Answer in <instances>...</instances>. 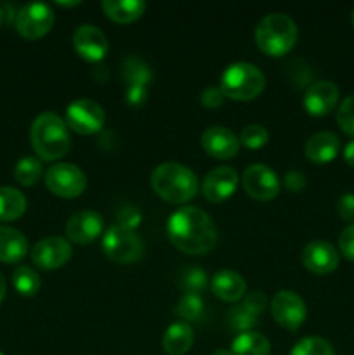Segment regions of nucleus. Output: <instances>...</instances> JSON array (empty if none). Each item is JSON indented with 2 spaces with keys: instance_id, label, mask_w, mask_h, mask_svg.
<instances>
[{
  "instance_id": "nucleus-23",
  "label": "nucleus",
  "mask_w": 354,
  "mask_h": 355,
  "mask_svg": "<svg viewBox=\"0 0 354 355\" xmlns=\"http://www.w3.org/2000/svg\"><path fill=\"white\" fill-rule=\"evenodd\" d=\"M103 10L110 19L117 23H132L139 19L146 10V2L142 0H104Z\"/></svg>"
},
{
  "instance_id": "nucleus-25",
  "label": "nucleus",
  "mask_w": 354,
  "mask_h": 355,
  "mask_svg": "<svg viewBox=\"0 0 354 355\" xmlns=\"http://www.w3.org/2000/svg\"><path fill=\"white\" fill-rule=\"evenodd\" d=\"M26 211V198L14 187H0V220L10 222L23 217Z\"/></svg>"
},
{
  "instance_id": "nucleus-18",
  "label": "nucleus",
  "mask_w": 354,
  "mask_h": 355,
  "mask_svg": "<svg viewBox=\"0 0 354 355\" xmlns=\"http://www.w3.org/2000/svg\"><path fill=\"white\" fill-rule=\"evenodd\" d=\"M238 186V173L231 166H217L210 170L203 180V194L210 203L228 200Z\"/></svg>"
},
{
  "instance_id": "nucleus-12",
  "label": "nucleus",
  "mask_w": 354,
  "mask_h": 355,
  "mask_svg": "<svg viewBox=\"0 0 354 355\" xmlns=\"http://www.w3.org/2000/svg\"><path fill=\"white\" fill-rule=\"evenodd\" d=\"M71 259V245L61 236H49L38 241L31 250V260L44 270H54Z\"/></svg>"
},
{
  "instance_id": "nucleus-4",
  "label": "nucleus",
  "mask_w": 354,
  "mask_h": 355,
  "mask_svg": "<svg viewBox=\"0 0 354 355\" xmlns=\"http://www.w3.org/2000/svg\"><path fill=\"white\" fill-rule=\"evenodd\" d=\"M298 30L290 16L281 12L267 14L255 28L257 47L267 55H283L295 45Z\"/></svg>"
},
{
  "instance_id": "nucleus-45",
  "label": "nucleus",
  "mask_w": 354,
  "mask_h": 355,
  "mask_svg": "<svg viewBox=\"0 0 354 355\" xmlns=\"http://www.w3.org/2000/svg\"><path fill=\"white\" fill-rule=\"evenodd\" d=\"M214 355H231V350H224V349H219L215 350Z\"/></svg>"
},
{
  "instance_id": "nucleus-44",
  "label": "nucleus",
  "mask_w": 354,
  "mask_h": 355,
  "mask_svg": "<svg viewBox=\"0 0 354 355\" xmlns=\"http://www.w3.org/2000/svg\"><path fill=\"white\" fill-rule=\"evenodd\" d=\"M59 6H62V7H73V6H78V0H75V2H58Z\"/></svg>"
},
{
  "instance_id": "nucleus-32",
  "label": "nucleus",
  "mask_w": 354,
  "mask_h": 355,
  "mask_svg": "<svg viewBox=\"0 0 354 355\" xmlns=\"http://www.w3.org/2000/svg\"><path fill=\"white\" fill-rule=\"evenodd\" d=\"M337 123L347 135L354 137V94L347 96L337 110Z\"/></svg>"
},
{
  "instance_id": "nucleus-5",
  "label": "nucleus",
  "mask_w": 354,
  "mask_h": 355,
  "mask_svg": "<svg viewBox=\"0 0 354 355\" xmlns=\"http://www.w3.org/2000/svg\"><path fill=\"white\" fill-rule=\"evenodd\" d=\"M266 85V76L252 62H235L221 76V90L235 101H250L259 96Z\"/></svg>"
},
{
  "instance_id": "nucleus-34",
  "label": "nucleus",
  "mask_w": 354,
  "mask_h": 355,
  "mask_svg": "<svg viewBox=\"0 0 354 355\" xmlns=\"http://www.w3.org/2000/svg\"><path fill=\"white\" fill-rule=\"evenodd\" d=\"M339 250L349 262H354V224H349L340 232Z\"/></svg>"
},
{
  "instance_id": "nucleus-16",
  "label": "nucleus",
  "mask_w": 354,
  "mask_h": 355,
  "mask_svg": "<svg viewBox=\"0 0 354 355\" xmlns=\"http://www.w3.org/2000/svg\"><path fill=\"white\" fill-rule=\"evenodd\" d=\"M302 263L309 272L325 276L339 267V252L326 241H311L302 250Z\"/></svg>"
},
{
  "instance_id": "nucleus-33",
  "label": "nucleus",
  "mask_w": 354,
  "mask_h": 355,
  "mask_svg": "<svg viewBox=\"0 0 354 355\" xmlns=\"http://www.w3.org/2000/svg\"><path fill=\"white\" fill-rule=\"evenodd\" d=\"M205 284H207V274L203 270L191 267L183 272V286L186 288L187 293H198Z\"/></svg>"
},
{
  "instance_id": "nucleus-48",
  "label": "nucleus",
  "mask_w": 354,
  "mask_h": 355,
  "mask_svg": "<svg viewBox=\"0 0 354 355\" xmlns=\"http://www.w3.org/2000/svg\"><path fill=\"white\" fill-rule=\"evenodd\" d=\"M0 355H3V354H2V352H0Z\"/></svg>"
},
{
  "instance_id": "nucleus-14",
  "label": "nucleus",
  "mask_w": 354,
  "mask_h": 355,
  "mask_svg": "<svg viewBox=\"0 0 354 355\" xmlns=\"http://www.w3.org/2000/svg\"><path fill=\"white\" fill-rule=\"evenodd\" d=\"M65 229L69 241L76 243V245H87V243H92L97 236H101L104 229V218L94 210L76 211L66 222Z\"/></svg>"
},
{
  "instance_id": "nucleus-39",
  "label": "nucleus",
  "mask_w": 354,
  "mask_h": 355,
  "mask_svg": "<svg viewBox=\"0 0 354 355\" xmlns=\"http://www.w3.org/2000/svg\"><path fill=\"white\" fill-rule=\"evenodd\" d=\"M283 184H285V187H287L288 191H292V193H298V191H302L305 187L304 173L295 172V170H292V172H287V173H285Z\"/></svg>"
},
{
  "instance_id": "nucleus-19",
  "label": "nucleus",
  "mask_w": 354,
  "mask_h": 355,
  "mask_svg": "<svg viewBox=\"0 0 354 355\" xmlns=\"http://www.w3.org/2000/svg\"><path fill=\"white\" fill-rule=\"evenodd\" d=\"M339 149L340 139L333 132H316L305 142V156L309 162L318 165L332 162L339 155Z\"/></svg>"
},
{
  "instance_id": "nucleus-2",
  "label": "nucleus",
  "mask_w": 354,
  "mask_h": 355,
  "mask_svg": "<svg viewBox=\"0 0 354 355\" xmlns=\"http://www.w3.org/2000/svg\"><path fill=\"white\" fill-rule=\"evenodd\" d=\"M151 187L162 200L169 203H186L198 193V179L183 163L165 162L151 173Z\"/></svg>"
},
{
  "instance_id": "nucleus-24",
  "label": "nucleus",
  "mask_w": 354,
  "mask_h": 355,
  "mask_svg": "<svg viewBox=\"0 0 354 355\" xmlns=\"http://www.w3.org/2000/svg\"><path fill=\"white\" fill-rule=\"evenodd\" d=\"M231 355H269V340L257 331H243L233 340Z\"/></svg>"
},
{
  "instance_id": "nucleus-6",
  "label": "nucleus",
  "mask_w": 354,
  "mask_h": 355,
  "mask_svg": "<svg viewBox=\"0 0 354 355\" xmlns=\"http://www.w3.org/2000/svg\"><path fill=\"white\" fill-rule=\"evenodd\" d=\"M103 250L110 260L117 263H134L144 255V243L134 229L111 225L103 236Z\"/></svg>"
},
{
  "instance_id": "nucleus-3",
  "label": "nucleus",
  "mask_w": 354,
  "mask_h": 355,
  "mask_svg": "<svg viewBox=\"0 0 354 355\" xmlns=\"http://www.w3.org/2000/svg\"><path fill=\"white\" fill-rule=\"evenodd\" d=\"M31 146L35 153L45 162L59 159L68 153L69 134L68 125L56 113H42L31 123Z\"/></svg>"
},
{
  "instance_id": "nucleus-21",
  "label": "nucleus",
  "mask_w": 354,
  "mask_h": 355,
  "mask_svg": "<svg viewBox=\"0 0 354 355\" xmlns=\"http://www.w3.org/2000/svg\"><path fill=\"white\" fill-rule=\"evenodd\" d=\"M28 253V241L17 229L0 225V262L16 263Z\"/></svg>"
},
{
  "instance_id": "nucleus-31",
  "label": "nucleus",
  "mask_w": 354,
  "mask_h": 355,
  "mask_svg": "<svg viewBox=\"0 0 354 355\" xmlns=\"http://www.w3.org/2000/svg\"><path fill=\"white\" fill-rule=\"evenodd\" d=\"M177 314L183 319H187V321H194L201 315L203 312V302H201L200 295L198 293H186L183 298H180L179 305L176 309Z\"/></svg>"
},
{
  "instance_id": "nucleus-47",
  "label": "nucleus",
  "mask_w": 354,
  "mask_h": 355,
  "mask_svg": "<svg viewBox=\"0 0 354 355\" xmlns=\"http://www.w3.org/2000/svg\"><path fill=\"white\" fill-rule=\"evenodd\" d=\"M353 24H354V10H353Z\"/></svg>"
},
{
  "instance_id": "nucleus-37",
  "label": "nucleus",
  "mask_w": 354,
  "mask_h": 355,
  "mask_svg": "<svg viewBox=\"0 0 354 355\" xmlns=\"http://www.w3.org/2000/svg\"><path fill=\"white\" fill-rule=\"evenodd\" d=\"M266 295L260 293V291H252V293L246 295L245 302H243V309L252 315H257L259 312H262L266 309Z\"/></svg>"
},
{
  "instance_id": "nucleus-43",
  "label": "nucleus",
  "mask_w": 354,
  "mask_h": 355,
  "mask_svg": "<svg viewBox=\"0 0 354 355\" xmlns=\"http://www.w3.org/2000/svg\"><path fill=\"white\" fill-rule=\"evenodd\" d=\"M3 298H6V279H3V276L0 274V304L3 302Z\"/></svg>"
},
{
  "instance_id": "nucleus-7",
  "label": "nucleus",
  "mask_w": 354,
  "mask_h": 355,
  "mask_svg": "<svg viewBox=\"0 0 354 355\" xmlns=\"http://www.w3.org/2000/svg\"><path fill=\"white\" fill-rule=\"evenodd\" d=\"M45 186L59 198H76L85 191V173L73 163H56L45 172Z\"/></svg>"
},
{
  "instance_id": "nucleus-46",
  "label": "nucleus",
  "mask_w": 354,
  "mask_h": 355,
  "mask_svg": "<svg viewBox=\"0 0 354 355\" xmlns=\"http://www.w3.org/2000/svg\"><path fill=\"white\" fill-rule=\"evenodd\" d=\"M3 21H6V10H3L2 7H0V26H2Z\"/></svg>"
},
{
  "instance_id": "nucleus-8",
  "label": "nucleus",
  "mask_w": 354,
  "mask_h": 355,
  "mask_svg": "<svg viewBox=\"0 0 354 355\" xmlns=\"http://www.w3.org/2000/svg\"><path fill=\"white\" fill-rule=\"evenodd\" d=\"M16 30L26 40H37L49 33L54 24V12L44 2H31L21 7L16 14Z\"/></svg>"
},
{
  "instance_id": "nucleus-42",
  "label": "nucleus",
  "mask_w": 354,
  "mask_h": 355,
  "mask_svg": "<svg viewBox=\"0 0 354 355\" xmlns=\"http://www.w3.org/2000/svg\"><path fill=\"white\" fill-rule=\"evenodd\" d=\"M344 159H346L347 165L354 168V139L347 142L346 148H344Z\"/></svg>"
},
{
  "instance_id": "nucleus-9",
  "label": "nucleus",
  "mask_w": 354,
  "mask_h": 355,
  "mask_svg": "<svg viewBox=\"0 0 354 355\" xmlns=\"http://www.w3.org/2000/svg\"><path fill=\"white\" fill-rule=\"evenodd\" d=\"M104 120V110L92 99H76L66 107V125L76 134H96L103 128Z\"/></svg>"
},
{
  "instance_id": "nucleus-17",
  "label": "nucleus",
  "mask_w": 354,
  "mask_h": 355,
  "mask_svg": "<svg viewBox=\"0 0 354 355\" xmlns=\"http://www.w3.org/2000/svg\"><path fill=\"white\" fill-rule=\"evenodd\" d=\"M201 146L205 153L214 158L229 159L238 155L239 139L222 125H212L201 134Z\"/></svg>"
},
{
  "instance_id": "nucleus-22",
  "label": "nucleus",
  "mask_w": 354,
  "mask_h": 355,
  "mask_svg": "<svg viewBox=\"0 0 354 355\" xmlns=\"http://www.w3.org/2000/svg\"><path fill=\"white\" fill-rule=\"evenodd\" d=\"M193 329L187 322L179 321L165 329L162 338V347L169 355H184L193 347Z\"/></svg>"
},
{
  "instance_id": "nucleus-13",
  "label": "nucleus",
  "mask_w": 354,
  "mask_h": 355,
  "mask_svg": "<svg viewBox=\"0 0 354 355\" xmlns=\"http://www.w3.org/2000/svg\"><path fill=\"white\" fill-rule=\"evenodd\" d=\"M73 45L76 54L90 62L101 61L108 52L106 35L94 24H80L73 33Z\"/></svg>"
},
{
  "instance_id": "nucleus-27",
  "label": "nucleus",
  "mask_w": 354,
  "mask_h": 355,
  "mask_svg": "<svg viewBox=\"0 0 354 355\" xmlns=\"http://www.w3.org/2000/svg\"><path fill=\"white\" fill-rule=\"evenodd\" d=\"M12 284L16 291L23 297H33L40 290V277L31 267L19 266L12 272Z\"/></svg>"
},
{
  "instance_id": "nucleus-41",
  "label": "nucleus",
  "mask_w": 354,
  "mask_h": 355,
  "mask_svg": "<svg viewBox=\"0 0 354 355\" xmlns=\"http://www.w3.org/2000/svg\"><path fill=\"white\" fill-rule=\"evenodd\" d=\"M127 101L132 106H139L146 101V96H148V89L146 87H127Z\"/></svg>"
},
{
  "instance_id": "nucleus-38",
  "label": "nucleus",
  "mask_w": 354,
  "mask_h": 355,
  "mask_svg": "<svg viewBox=\"0 0 354 355\" xmlns=\"http://www.w3.org/2000/svg\"><path fill=\"white\" fill-rule=\"evenodd\" d=\"M224 99L226 96L222 94L221 87H208V89H205L200 96L201 104H203L205 107H210V110L221 106V104L224 103Z\"/></svg>"
},
{
  "instance_id": "nucleus-10",
  "label": "nucleus",
  "mask_w": 354,
  "mask_h": 355,
  "mask_svg": "<svg viewBox=\"0 0 354 355\" xmlns=\"http://www.w3.org/2000/svg\"><path fill=\"white\" fill-rule=\"evenodd\" d=\"M271 314L274 321L285 329L297 331L305 321L307 309H305L304 300L292 290H281L274 295L271 300Z\"/></svg>"
},
{
  "instance_id": "nucleus-36",
  "label": "nucleus",
  "mask_w": 354,
  "mask_h": 355,
  "mask_svg": "<svg viewBox=\"0 0 354 355\" xmlns=\"http://www.w3.org/2000/svg\"><path fill=\"white\" fill-rule=\"evenodd\" d=\"M339 217L346 222H354V193H344L337 200Z\"/></svg>"
},
{
  "instance_id": "nucleus-30",
  "label": "nucleus",
  "mask_w": 354,
  "mask_h": 355,
  "mask_svg": "<svg viewBox=\"0 0 354 355\" xmlns=\"http://www.w3.org/2000/svg\"><path fill=\"white\" fill-rule=\"evenodd\" d=\"M267 141H269V132L264 125L259 123L246 125L242 130V135H239V142L250 149L262 148V146H266Z\"/></svg>"
},
{
  "instance_id": "nucleus-26",
  "label": "nucleus",
  "mask_w": 354,
  "mask_h": 355,
  "mask_svg": "<svg viewBox=\"0 0 354 355\" xmlns=\"http://www.w3.org/2000/svg\"><path fill=\"white\" fill-rule=\"evenodd\" d=\"M121 76L127 82V87H146L151 82V68L142 59L128 55L121 64Z\"/></svg>"
},
{
  "instance_id": "nucleus-20",
  "label": "nucleus",
  "mask_w": 354,
  "mask_h": 355,
  "mask_svg": "<svg viewBox=\"0 0 354 355\" xmlns=\"http://www.w3.org/2000/svg\"><path fill=\"white\" fill-rule=\"evenodd\" d=\"M210 288L215 297L224 302H238L246 293L245 279L235 270H219L212 277Z\"/></svg>"
},
{
  "instance_id": "nucleus-15",
  "label": "nucleus",
  "mask_w": 354,
  "mask_h": 355,
  "mask_svg": "<svg viewBox=\"0 0 354 355\" xmlns=\"http://www.w3.org/2000/svg\"><path fill=\"white\" fill-rule=\"evenodd\" d=\"M339 87L330 80H318L304 94V107L312 116H325L339 103Z\"/></svg>"
},
{
  "instance_id": "nucleus-1",
  "label": "nucleus",
  "mask_w": 354,
  "mask_h": 355,
  "mask_svg": "<svg viewBox=\"0 0 354 355\" xmlns=\"http://www.w3.org/2000/svg\"><path fill=\"white\" fill-rule=\"evenodd\" d=\"M167 234L172 245L187 255H205L217 243V229L208 214L196 207H183L167 222Z\"/></svg>"
},
{
  "instance_id": "nucleus-28",
  "label": "nucleus",
  "mask_w": 354,
  "mask_h": 355,
  "mask_svg": "<svg viewBox=\"0 0 354 355\" xmlns=\"http://www.w3.org/2000/svg\"><path fill=\"white\" fill-rule=\"evenodd\" d=\"M14 177L23 186H33L42 177V163L33 156L21 158L16 163V168H14Z\"/></svg>"
},
{
  "instance_id": "nucleus-29",
  "label": "nucleus",
  "mask_w": 354,
  "mask_h": 355,
  "mask_svg": "<svg viewBox=\"0 0 354 355\" xmlns=\"http://www.w3.org/2000/svg\"><path fill=\"white\" fill-rule=\"evenodd\" d=\"M290 355H335L332 343L319 336H305L298 340Z\"/></svg>"
},
{
  "instance_id": "nucleus-35",
  "label": "nucleus",
  "mask_w": 354,
  "mask_h": 355,
  "mask_svg": "<svg viewBox=\"0 0 354 355\" xmlns=\"http://www.w3.org/2000/svg\"><path fill=\"white\" fill-rule=\"evenodd\" d=\"M142 220V214L137 207H125L118 211V225L135 229Z\"/></svg>"
},
{
  "instance_id": "nucleus-11",
  "label": "nucleus",
  "mask_w": 354,
  "mask_h": 355,
  "mask_svg": "<svg viewBox=\"0 0 354 355\" xmlns=\"http://www.w3.org/2000/svg\"><path fill=\"white\" fill-rule=\"evenodd\" d=\"M243 187H245L246 194L260 201L273 200L280 194V179H278L276 172L271 170L269 166L264 163H253L248 168L243 172L242 177Z\"/></svg>"
},
{
  "instance_id": "nucleus-40",
  "label": "nucleus",
  "mask_w": 354,
  "mask_h": 355,
  "mask_svg": "<svg viewBox=\"0 0 354 355\" xmlns=\"http://www.w3.org/2000/svg\"><path fill=\"white\" fill-rule=\"evenodd\" d=\"M255 322V315L248 314V312L245 311V309H239V311H235V314H233V324L236 326L238 329H242L243 331H250V326Z\"/></svg>"
}]
</instances>
